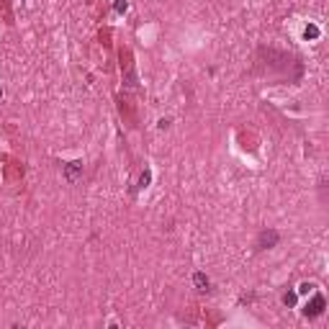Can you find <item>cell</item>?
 I'll use <instances>...</instances> for the list:
<instances>
[{
    "label": "cell",
    "instance_id": "obj_1",
    "mask_svg": "<svg viewBox=\"0 0 329 329\" xmlns=\"http://www.w3.org/2000/svg\"><path fill=\"white\" fill-rule=\"evenodd\" d=\"M280 242V232L278 229H262L254 240V252H265V250H272Z\"/></svg>",
    "mask_w": 329,
    "mask_h": 329
},
{
    "label": "cell",
    "instance_id": "obj_2",
    "mask_svg": "<svg viewBox=\"0 0 329 329\" xmlns=\"http://www.w3.org/2000/svg\"><path fill=\"white\" fill-rule=\"evenodd\" d=\"M324 308H326V298L322 294H314L312 298L306 301V306H304V316L306 319H316V316L324 314Z\"/></svg>",
    "mask_w": 329,
    "mask_h": 329
},
{
    "label": "cell",
    "instance_id": "obj_3",
    "mask_svg": "<svg viewBox=\"0 0 329 329\" xmlns=\"http://www.w3.org/2000/svg\"><path fill=\"white\" fill-rule=\"evenodd\" d=\"M80 175H82V162L80 160H72V162L64 164V180L67 182H75Z\"/></svg>",
    "mask_w": 329,
    "mask_h": 329
},
{
    "label": "cell",
    "instance_id": "obj_4",
    "mask_svg": "<svg viewBox=\"0 0 329 329\" xmlns=\"http://www.w3.org/2000/svg\"><path fill=\"white\" fill-rule=\"evenodd\" d=\"M193 286H196L198 290H208V288H211V280H208L206 272H193Z\"/></svg>",
    "mask_w": 329,
    "mask_h": 329
},
{
    "label": "cell",
    "instance_id": "obj_5",
    "mask_svg": "<svg viewBox=\"0 0 329 329\" xmlns=\"http://www.w3.org/2000/svg\"><path fill=\"white\" fill-rule=\"evenodd\" d=\"M304 39H306V42H314V39H319V26L308 24V26L304 28Z\"/></svg>",
    "mask_w": 329,
    "mask_h": 329
},
{
    "label": "cell",
    "instance_id": "obj_6",
    "mask_svg": "<svg viewBox=\"0 0 329 329\" xmlns=\"http://www.w3.org/2000/svg\"><path fill=\"white\" fill-rule=\"evenodd\" d=\"M296 301H298V290H286V294H283V304H286L288 308H294Z\"/></svg>",
    "mask_w": 329,
    "mask_h": 329
},
{
    "label": "cell",
    "instance_id": "obj_7",
    "mask_svg": "<svg viewBox=\"0 0 329 329\" xmlns=\"http://www.w3.org/2000/svg\"><path fill=\"white\" fill-rule=\"evenodd\" d=\"M150 180H152V172H150V170H144L142 178H139V188H147V182H150Z\"/></svg>",
    "mask_w": 329,
    "mask_h": 329
},
{
    "label": "cell",
    "instance_id": "obj_8",
    "mask_svg": "<svg viewBox=\"0 0 329 329\" xmlns=\"http://www.w3.org/2000/svg\"><path fill=\"white\" fill-rule=\"evenodd\" d=\"M314 288H316L314 283H301L296 290H298V294H314Z\"/></svg>",
    "mask_w": 329,
    "mask_h": 329
},
{
    "label": "cell",
    "instance_id": "obj_9",
    "mask_svg": "<svg viewBox=\"0 0 329 329\" xmlns=\"http://www.w3.org/2000/svg\"><path fill=\"white\" fill-rule=\"evenodd\" d=\"M126 8H129L126 0H116V3H114V10H116V13H126Z\"/></svg>",
    "mask_w": 329,
    "mask_h": 329
},
{
    "label": "cell",
    "instance_id": "obj_10",
    "mask_svg": "<svg viewBox=\"0 0 329 329\" xmlns=\"http://www.w3.org/2000/svg\"><path fill=\"white\" fill-rule=\"evenodd\" d=\"M0 98H3V88H0Z\"/></svg>",
    "mask_w": 329,
    "mask_h": 329
}]
</instances>
